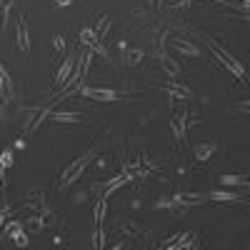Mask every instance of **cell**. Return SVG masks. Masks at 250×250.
Here are the masks:
<instances>
[{
    "label": "cell",
    "instance_id": "2e32d148",
    "mask_svg": "<svg viewBox=\"0 0 250 250\" xmlns=\"http://www.w3.org/2000/svg\"><path fill=\"white\" fill-rule=\"evenodd\" d=\"M98 43H100V40L95 38V30H90V28H83V30H80V45H85V48L93 50Z\"/></svg>",
    "mask_w": 250,
    "mask_h": 250
},
{
    "label": "cell",
    "instance_id": "44dd1931",
    "mask_svg": "<svg viewBox=\"0 0 250 250\" xmlns=\"http://www.w3.org/2000/svg\"><path fill=\"white\" fill-rule=\"evenodd\" d=\"M220 185H240V188H248V178L245 175H220Z\"/></svg>",
    "mask_w": 250,
    "mask_h": 250
},
{
    "label": "cell",
    "instance_id": "277c9868",
    "mask_svg": "<svg viewBox=\"0 0 250 250\" xmlns=\"http://www.w3.org/2000/svg\"><path fill=\"white\" fill-rule=\"evenodd\" d=\"M80 93L85 95V98H90V100H100V103H113V100H118V93L110 90V88H85V85H83Z\"/></svg>",
    "mask_w": 250,
    "mask_h": 250
},
{
    "label": "cell",
    "instance_id": "603a6c76",
    "mask_svg": "<svg viewBox=\"0 0 250 250\" xmlns=\"http://www.w3.org/2000/svg\"><path fill=\"white\" fill-rule=\"evenodd\" d=\"M125 60H128V65H140V60H143V50L140 48H130L128 55H125Z\"/></svg>",
    "mask_w": 250,
    "mask_h": 250
},
{
    "label": "cell",
    "instance_id": "9c48e42d",
    "mask_svg": "<svg viewBox=\"0 0 250 250\" xmlns=\"http://www.w3.org/2000/svg\"><path fill=\"white\" fill-rule=\"evenodd\" d=\"M73 68H75V53H70L65 60H62V65H60V70H58V75H55V85H58V88L73 75Z\"/></svg>",
    "mask_w": 250,
    "mask_h": 250
},
{
    "label": "cell",
    "instance_id": "1f68e13d",
    "mask_svg": "<svg viewBox=\"0 0 250 250\" xmlns=\"http://www.w3.org/2000/svg\"><path fill=\"white\" fill-rule=\"evenodd\" d=\"M0 113H3V105H0Z\"/></svg>",
    "mask_w": 250,
    "mask_h": 250
},
{
    "label": "cell",
    "instance_id": "f1b7e54d",
    "mask_svg": "<svg viewBox=\"0 0 250 250\" xmlns=\"http://www.w3.org/2000/svg\"><path fill=\"white\" fill-rule=\"evenodd\" d=\"M150 8L153 10H160L163 8V0H150Z\"/></svg>",
    "mask_w": 250,
    "mask_h": 250
},
{
    "label": "cell",
    "instance_id": "ffe728a7",
    "mask_svg": "<svg viewBox=\"0 0 250 250\" xmlns=\"http://www.w3.org/2000/svg\"><path fill=\"white\" fill-rule=\"evenodd\" d=\"M105 215H108V198H100L95 203V223L100 225L103 220H105Z\"/></svg>",
    "mask_w": 250,
    "mask_h": 250
},
{
    "label": "cell",
    "instance_id": "7a4b0ae2",
    "mask_svg": "<svg viewBox=\"0 0 250 250\" xmlns=\"http://www.w3.org/2000/svg\"><path fill=\"white\" fill-rule=\"evenodd\" d=\"M208 48H210V53H213V55H215V58H218V60H220L223 65H225L228 70H230V73H233L235 78L245 80V68L240 65V60H235V58H233L230 53H228V50H225L223 45H218L215 40H210V38H208Z\"/></svg>",
    "mask_w": 250,
    "mask_h": 250
},
{
    "label": "cell",
    "instance_id": "8992f818",
    "mask_svg": "<svg viewBox=\"0 0 250 250\" xmlns=\"http://www.w3.org/2000/svg\"><path fill=\"white\" fill-rule=\"evenodd\" d=\"M168 45H170L175 53L188 55V58H198V55H200V48H198V45H193L190 40H185V38H173Z\"/></svg>",
    "mask_w": 250,
    "mask_h": 250
},
{
    "label": "cell",
    "instance_id": "cb8c5ba5",
    "mask_svg": "<svg viewBox=\"0 0 250 250\" xmlns=\"http://www.w3.org/2000/svg\"><path fill=\"white\" fill-rule=\"evenodd\" d=\"M18 228H23V225H20V220H10V223L3 228V233H0V238H3V240H5V238H10V235L18 230Z\"/></svg>",
    "mask_w": 250,
    "mask_h": 250
},
{
    "label": "cell",
    "instance_id": "30bf717a",
    "mask_svg": "<svg viewBox=\"0 0 250 250\" xmlns=\"http://www.w3.org/2000/svg\"><path fill=\"white\" fill-rule=\"evenodd\" d=\"M118 233H123L125 238H130V240H138L140 238V228L135 225V220H120L118 223Z\"/></svg>",
    "mask_w": 250,
    "mask_h": 250
},
{
    "label": "cell",
    "instance_id": "52a82bcc",
    "mask_svg": "<svg viewBox=\"0 0 250 250\" xmlns=\"http://www.w3.org/2000/svg\"><path fill=\"white\" fill-rule=\"evenodd\" d=\"M158 60H160V68L165 70L168 78H180V62L175 58H170L168 53H158Z\"/></svg>",
    "mask_w": 250,
    "mask_h": 250
},
{
    "label": "cell",
    "instance_id": "3957f363",
    "mask_svg": "<svg viewBox=\"0 0 250 250\" xmlns=\"http://www.w3.org/2000/svg\"><path fill=\"white\" fill-rule=\"evenodd\" d=\"M15 38H18V48L23 53H28L30 50V33H28V18L23 13L15 20Z\"/></svg>",
    "mask_w": 250,
    "mask_h": 250
},
{
    "label": "cell",
    "instance_id": "4dcf8cb0",
    "mask_svg": "<svg viewBox=\"0 0 250 250\" xmlns=\"http://www.w3.org/2000/svg\"><path fill=\"white\" fill-rule=\"evenodd\" d=\"M5 218H8V213H5V210H0V225L5 223Z\"/></svg>",
    "mask_w": 250,
    "mask_h": 250
},
{
    "label": "cell",
    "instance_id": "6da1fadb",
    "mask_svg": "<svg viewBox=\"0 0 250 250\" xmlns=\"http://www.w3.org/2000/svg\"><path fill=\"white\" fill-rule=\"evenodd\" d=\"M93 155H95V148H90V150H85L83 155H78L65 170L60 173V180H58V190H65V188H70L75 180H80V175H83V170L88 168V163L93 160Z\"/></svg>",
    "mask_w": 250,
    "mask_h": 250
},
{
    "label": "cell",
    "instance_id": "8fae6325",
    "mask_svg": "<svg viewBox=\"0 0 250 250\" xmlns=\"http://www.w3.org/2000/svg\"><path fill=\"white\" fill-rule=\"evenodd\" d=\"M188 115H185V110H180L173 120H170V128H173V135H175V140H185V120Z\"/></svg>",
    "mask_w": 250,
    "mask_h": 250
},
{
    "label": "cell",
    "instance_id": "ba28073f",
    "mask_svg": "<svg viewBox=\"0 0 250 250\" xmlns=\"http://www.w3.org/2000/svg\"><path fill=\"white\" fill-rule=\"evenodd\" d=\"M165 90H168V95L173 98V100H190L193 98V90L188 88V85H183V83H168V85H165Z\"/></svg>",
    "mask_w": 250,
    "mask_h": 250
},
{
    "label": "cell",
    "instance_id": "83f0119b",
    "mask_svg": "<svg viewBox=\"0 0 250 250\" xmlns=\"http://www.w3.org/2000/svg\"><path fill=\"white\" fill-rule=\"evenodd\" d=\"M53 45H55V50L65 48V40H62V35H55V38H53Z\"/></svg>",
    "mask_w": 250,
    "mask_h": 250
},
{
    "label": "cell",
    "instance_id": "d4e9b609",
    "mask_svg": "<svg viewBox=\"0 0 250 250\" xmlns=\"http://www.w3.org/2000/svg\"><path fill=\"white\" fill-rule=\"evenodd\" d=\"M10 238H13L15 245H20V248H25V245H28V238H25V233H23V228H18V230H15Z\"/></svg>",
    "mask_w": 250,
    "mask_h": 250
},
{
    "label": "cell",
    "instance_id": "9a60e30c",
    "mask_svg": "<svg viewBox=\"0 0 250 250\" xmlns=\"http://www.w3.org/2000/svg\"><path fill=\"white\" fill-rule=\"evenodd\" d=\"M208 198L218 200V203H240L238 193H228V190H213V193H208Z\"/></svg>",
    "mask_w": 250,
    "mask_h": 250
},
{
    "label": "cell",
    "instance_id": "7402d4cb",
    "mask_svg": "<svg viewBox=\"0 0 250 250\" xmlns=\"http://www.w3.org/2000/svg\"><path fill=\"white\" fill-rule=\"evenodd\" d=\"M43 225H45L43 215H30V218L25 220V228H28L30 233H40V230H43Z\"/></svg>",
    "mask_w": 250,
    "mask_h": 250
},
{
    "label": "cell",
    "instance_id": "7c38bea8",
    "mask_svg": "<svg viewBox=\"0 0 250 250\" xmlns=\"http://www.w3.org/2000/svg\"><path fill=\"white\" fill-rule=\"evenodd\" d=\"M108 33H110V15H108V13H103V15L98 18V28H95V38H98L100 43H103V40L108 38Z\"/></svg>",
    "mask_w": 250,
    "mask_h": 250
},
{
    "label": "cell",
    "instance_id": "d6986e66",
    "mask_svg": "<svg viewBox=\"0 0 250 250\" xmlns=\"http://www.w3.org/2000/svg\"><path fill=\"white\" fill-rule=\"evenodd\" d=\"M53 120H55V123H83V115H78V113H65V110H58V113H53Z\"/></svg>",
    "mask_w": 250,
    "mask_h": 250
},
{
    "label": "cell",
    "instance_id": "f546056e",
    "mask_svg": "<svg viewBox=\"0 0 250 250\" xmlns=\"http://www.w3.org/2000/svg\"><path fill=\"white\" fill-rule=\"evenodd\" d=\"M53 3H55V5H62V8H65V5H73V0H53Z\"/></svg>",
    "mask_w": 250,
    "mask_h": 250
},
{
    "label": "cell",
    "instance_id": "4316f807",
    "mask_svg": "<svg viewBox=\"0 0 250 250\" xmlns=\"http://www.w3.org/2000/svg\"><path fill=\"white\" fill-rule=\"evenodd\" d=\"M95 248H103V245H105V233H103L100 230V225H98V230H95V243H93Z\"/></svg>",
    "mask_w": 250,
    "mask_h": 250
},
{
    "label": "cell",
    "instance_id": "484cf974",
    "mask_svg": "<svg viewBox=\"0 0 250 250\" xmlns=\"http://www.w3.org/2000/svg\"><path fill=\"white\" fill-rule=\"evenodd\" d=\"M0 165H3V168H10V165H13V153L10 150L0 153Z\"/></svg>",
    "mask_w": 250,
    "mask_h": 250
},
{
    "label": "cell",
    "instance_id": "5b68a950",
    "mask_svg": "<svg viewBox=\"0 0 250 250\" xmlns=\"http://www.w3.org/2000/svg\"><path fill=\"white\" fill-rule=\"evenodd\" d=\"M123 175H125V180H145L150 173L143 168V160H133V163H125L123 165Z\"/></svg>",
    "mask_w": 250,
    "mask_h": 250
},
{
    "label": "cell",
    "instance_id": "e0dca14e",
    "mask_svg": "<svg viewBox=\"0 0 250 250\" xmlns=\"http://www.w3.org/2000/svg\"><path fill=\"white\" fill-rule=\"evenodd\" d=\"M10 13H13V0H0V30L8 25Z\"/></svg>",
    "mask_w": 250,
    "mask_h": 250
},
{
    "label": "cell",
    "instance_id": "4fadbf2b",
    "mask_svg": "<svg viewBox=\"0 0 250 250\" xmlns=\"http://www.w3.org/2000/svg\"><path fill=\"white\" fill-rule=\"evenodd\" d=\"M215 150H218V145H215V143H200V145H195V158H198L200 163H205Z\"/></svg>",
    "mask_w": 250,
    "mask_h": 250
},
{
    "label": "cell",
    "instance_id": "5bb4252c",
    "mask_svg": "<svg viewBox=\"0 0 250 250\" xmlns=\"http://www.w3.org/2000/svg\"><path fill=\"white\" fill-rule=\"evenodd\" d=\"M125 183H128V180H125V175L120 173V175H115V178H110L105 185H103V198H110V193L113 190H118V188H123Z\"/></svg>",
    "mask_w": 250,
    "mask_h": 250
},
{
    "label": "cell",
    "instance_id": "ac0fdd59",
    "mask_svg": "<svg viewBox=\"0 0 250 250\" xmlns=\"http://www.w3.org/2000/svg\"><path fill=\"white\" fill-rule=\"evenodd\" d=\"M10 90H13V85H10V75H8L5 65H0V95L8 98V95H10Z\"/></svg>",
    "mask_w": 250,
    "mask_h": 250
}]
</instances>
